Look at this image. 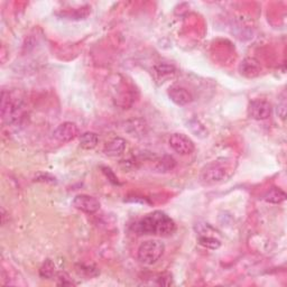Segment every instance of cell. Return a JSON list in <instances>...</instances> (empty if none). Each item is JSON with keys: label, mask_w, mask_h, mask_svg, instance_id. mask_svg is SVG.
Instances as JSON below:
<instances>
[{"label": "cell", "mask_w": 287, "mask_h": 287, "mask_svg": "<svg viewBox=\"0 0 287 287\" xmlns=\"http://www.w3.org/2000/svg\"><path fill=\"white\" fill-rule=\"evenodd\" d=\"M168 144L170 148L180 155H190L195 149L193 140L181 132H175L173 135H170Z\"/></svg>", "instance_id": "obj_5"}, {"label": "cell", "mask_w": 287, "mask_h": 287, "mask_svg": "<svg viewBox=\"0 0 287 287\" xmlns=\"http://www.w3.org/2000/svg\"><path fill=\"white\" fill-rule=\"evenodd\" d=\"M264 200L268 203L279 204L286 200V193L279 187H272L266 192Z\"/></svg>", "instance_id": "obj_13"}, {"label": "cell", "mask_w": 287, "mask_h": 287, "mask_svg": "<svg viewBox=\"0 0 287 287\" xmlns=\"http://www.w3.org/2000/svg\"><path fill=\"white\" fill-rule=\"evenodd\" d=\"M169 99L172 100L176 106H186L192 102L193 95L186 88H183L181 85H172L167 91Z\"/></svg>", "instance_id": "obj_9"}, {"label": "cell", "mask_w": 287, "mask_h": 287, "mask_svg": "<svg viewBox=\"0 0 287 287\" xmlns=\"http://www.w3.org/2000/svg\"><path fill=\"white\" fill-rule=\"evenodd\" d=\"M126 149V140L121 137H116L106 144L103 151L109 157H118L124 154Z\"/></svg>", "instance_id": "obj_10"}, {"label": "cell", "mask_w": 287, "mask_h": 287, "mask_svg": "<svg viewBox=\"0 0 287 287\" xmlns=\"http://www.w3.org/2000/svg\"><path fill=\"white\" fill-rule=\"evenodd\" d=\"M72 204L76 210L88 213V215H92V213H95L100 209L99 200L88 194L76 195V197L73 199Z\"/></svg>", "instance_id": "obj_8"}, {"label": "cell", "mask_w": 287, "mask_h": 287, "mask_svg": "<svg viewBox=\"0 0 287 287\" xmlns=\"http://www.w3.org/2000/svg\"><path fill=\"white\" fill-rule=\"evenodd\" d=\"M99 144V136L95 132L87 131L80 135V147L85 150H91L95 148Z\"/></svg>", "instance_id": "obj_12"}, {"label": "cell", "mask_w": 287, "mask_h": 287, "mask_svg": "<svg viewBox=\"0 0 287 287\" xmlns=\"http://www.w3.org/2000/svg\"><path fill=\"white\" fill-rule=\"evenodd\" d=\"M272 105L267 100L256 99L249 103L248 114L255 120H266L271 117Z\"/></svg>", "instance_id": "obj_7"}, {"label": "cell", "mask_w": 287, "mask_h": 287, "mask_svg": "<svg viewBox=\"0 0 287 287\" xmlns=\"http://www.w3.org/2000/svg\"><path fill=\"white\" fill-rule=\"evenodd\" d=\"M174 166H175V161H174V158L170 156H165L160 163V169H163V170L173 169Z\"/></svg>", "instance_id": "obj_19"}, {"label": "cell", "mask_w": 287, "mask_h": 287, "mask_svg": "<svg viewBox=\"0 0 287 287\" xmlns=\"http://www.w3.org/2000/svg\"><path fill=\"white\" fill-rule=\"evenodd\" d=\"M133 229L139 235L169 237L175 233L176 224L165 212L154 211L140 219Z\"/></svg>", "instance_id": "obj_1"}, {"label": "cell", "mask_w": 287, "mask_h": 287, "mask_svg": "<svg viewBox=\"0 0 287 287\" xmlns=\"http://www.w3.org/2000/svg\"><path fill=\"white\" fill-rule=\"evenodd\" d=\"M53 137L61 143H70L75 138L80 137V129L76 124L71 121L59 125L53 131Z\"/></svg>", "instance_id": "obj_6"}, {"label": "cell", "mask_w": 287, "mask_h": 287, "mask_svg": "<svg viewBox=\"0 0 287 287\" xmlns=\"http://www.w3.org/2000/svg\"><path fill=\"white\" fill-rule=\"evenodd\" d=\"M198 241L201 246H203L207 249L211 250H216L218 249L220 246H221V241L219 239H217L216 237H212L209 235H201L198 238Z\"/></svg>", "instance_id": "obj_16"}, {"label": "cell", "mask_w": 287, "mask_h": 287, "mask_svg": "<svg viewBox=\"0 0 287 287\" xmlns=\"http://www.w3.org/2000/svg\"><path fill=\"white\" fill-rule=\"evenodd\" d=\"M76 268H78L76 272L80 275H83V276H85L87 278L97 277L98 275L100 274L99 270L92 265H79Z\"/></svg>", "instance_id": "obj_17"}, {"label": "cell", "mask_w": 287, "mask_h": 287, "mask_svg": "<svg viewBox=\"0 0 287 287\" xmlns=\"http://www.w3.org/2000/svg\"><path fill=\"white\" fill-rule=\"evenodd\" d=\"M231 173H233V168L229 163L212 162L202 169L200 174V182L206 186L216 185L229 179Z\"/></svg>", "instance_id": "obj_2"}, {"label": "cell", "mask_w": 287, "mask_h": 287, "mask_svg": "<svg viewBox=\"0 0 287 287\" xmlns=\"http://www.w3.org/2000/svg\"><path fill=\"white\" fill-rule=\"evenodd\" d=\"M165 253L164 242L158 239L144 241L138 248V259L144 265H154Z\"/></svg>", "instance_id": "obj_3"}, {"label": "cell", "mask_w": 287, "mask_h": 287, "mask_svg": "<svg viewBox=\"0 0 287 287\" xmlns=\"http://www.w3.org/2000/svg\"><path fill=\"white\" fill-rule=\"evenodd\" d=\"M187 128L191 130L192 133H194V135L199 138H205L207 137V135H209L206 128L197 119H191L188 121Z\"/></svg>", "instance_id": "obj_15"}, {"label": "cell", "mask_w": 287, "mask_h": 287, "mask_svg": "<svg viewBox=\"0 0 287 287\" xmlns=\"http://www.w3.org/2000/svg\"><path fill=\"white\" fill-rule=\"evenodd\" d=\"M21 112L22 102L4 91L2 99V114L4 120L8 124H14L21 117Z\"/></svg>", "instance_id": "obj_4"}, {"label": "cell", "mask_w": 287, "mask_h": 287, "mask_svg": "<svg viewBox=\"0 0 287 287\" xmlns=\"http://www.w3.org/2000/svg\"><path fill=\"white\" fill-rule=\"evenodd\" d=\"M102 172L105 173V175L108 178V180L112 183L114 185H119V181L117 179V176L113 174V172L109 167H102Z\"/></svg>", "instance_id": "obj_21"}, {"label": "cell", "mask_w": 287, "mask_h": 287, "mask_svg": "<svg viewBox=\"0 0 287 287\" xmlns=\"http://www.w3.org/2000/svg\"><path fill=\"white\" fill-rule=\"evenodd\" d=\"M155 71L158 73L160 75H168V74H173L175 72V66L169 64V63H158L155 65Z\"/></svg>", "instance_id": "obj_18"}, {"label": "cell", "mask_w": 287, "mask_h": 287, "mask_svg": "<svg viewBox=\"0 0 287 287\" xmlns=\"http://www.w3.org/2000/svg\"><path fill=\"white\" fill-rule=\"evenodd\" d=\"M58 272H56V268H55L54 262L51 259H46L44 264L41 267L40 270V275L41 277L45 278V279H53V278H56L58 276Z\"/></svg>", "instance_id": "obj_14"}, {"label": "cell", "mask_w": 287, "mask_h": 287, "mask_svg": "<svg viewBox=\"0 0 287 287\" xmlns=\"http://www.w3.org/2000/svg\"><path fill=\"white\" fill-rule=\"evenodd\" d=\"M239 71L243 76L255 78L260 73V64L258 61L255 59H246L241 62L239 66Z\"/></svg>", "instance_id": "obj_11"}, {"label": "cell", "mask_w": 287, "mask_h": 287, "mask_svg": "<svg viewBox=\"0 0 287 287\" xmlns=\"http://www.w3.org/2000/svg\"><path fill=\"white\" fill-rule=\"evenodd\" d=\"M56 278L59 279V282H58L59 285H63V286H65V285H74V283H73V280L70 278V276L66 273H59Z\"/></svg>", "instance_id": "obj_20"}]
</instances>
